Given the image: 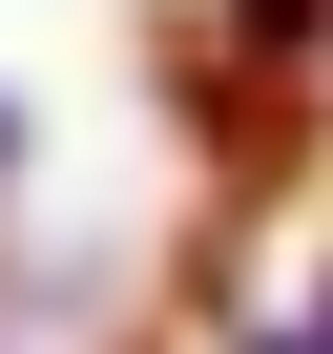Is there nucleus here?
<instances>
[{"label":"nucleus","instance_id":"nucleus-3","mask_svg":"<svg viewBox=\"0 0 333 354\" xmlns=\"http://www.w3.org/2000/svg\"><path fill=\"white\" fill-rule=\"evenodd\" d=\"M0 209H21V104H0Z\"/></svg>","mask_w":333,"mask_h":354},{"label":"nucleus","instance_id":"nucleus-2","mask_svg":"<svg viewBox=\"0 0 333 354\" xmlns=\"http://www.w3.org/2000/svg\"><path fill=\"white\" fill-rule=\"evenodd\" d=\"M312 42H333V0H229V63H250V104H271Z\"/></svg>","mask_w":333,"mask_h":354},{"label":"nucleus","instance_id":"nucleus-1","mask_svg":"<svg viewBox=\"0 0 333 354\" xmlns=\"http://www.w3.org/2000/svg\"><path fill=\"white\" fill-rule=\"evenodd\" d=\"M166 354H333V167H250L209 271L166 292Z\"/></svg>","mask_w":333,"mask_h":354}]
</instances>
